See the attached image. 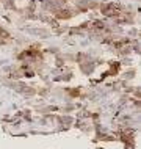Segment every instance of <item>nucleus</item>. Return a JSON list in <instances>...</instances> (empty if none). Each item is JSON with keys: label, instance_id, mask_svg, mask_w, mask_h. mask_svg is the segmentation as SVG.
<instances>
[{"label": "nucleus", "instance_id": "1", "mask_svg": "<svg viewBox=\"0 0 141 149\" xmlns=\"http://www.w3.org/2000/svg\"><path fill=\"white\" fill-rule=\"evenodd\" d=\"M102 13L105 16H119L121 8L115 3H105V5H102Z\"/></svg>", "mask_w": 141, "mask_h": 149}, {"label": "nucleus", "instance_id": "2", "mask_svg": "<svg viewBox=\"0 0 141 149\" xmlns=\"http://www.w3.org/2000/svg\"><path fill=\"white\" fill-rule=\"evenodd\" d=\"M8 38H10V35H8L3 29H0V41H5V39H8Z\"/></svg>", "mask_w": 141, "mask_h": 149}]
</instances>
